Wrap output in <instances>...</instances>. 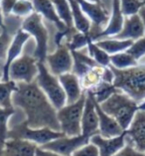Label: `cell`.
<instances>
[{"label": "cell", "instance_id": "3957f363", "mask_svg": "<svg viewBox=\"0 0 145 156\" xmlns=\"http://www.w3.org/2000/svg\"><path fill=\"white\" fill-rule=\"evenodd\" d=\"M138 102L121 90L114 93L108 100L100 104L102 110L113 117L123 130H126L131 124L135 113L138 112Z\"/></svg>", "mask_w": 145, "mask_h": 156}, {"label": "cell", "instance_id": "e575fe53", "mask_svg": "<svg viewBox=\"0 0 145 156\" xmlns=\"http://www.w3.org/2000/svg\"><path fill=\"white\" fill-rule=\"evenodd\" d=\"M71 156H100L98 148L90 141L86 145L80 147Z\"/></svg>", "mask_w": 145, "mask_h": 156}, {"label": "cell", "instance_id": "836d02e7", "mask_svg": "<svg viewBox=\"0 0 145 156\" xmlns=\"http://www.w3.org/2000/svg\"><path fill=\"white\" fill-rule=\"evenodd\" d=\"M12 41L10 34L7 30V27L2 29V32L0 33V63L4 64L6 59V54L8 47Z\"/></svg>", "mask_w": 145, "mask_h": 156}, {"label": "cell", "instance_id": "d6a6232c", "mask_svg": "<svg viewBox=\"0 0 145 156\" xmlns=\"http://www.w3.org/2000/svg\"><path fill=\"white\" fill-rule=\"evenodd\" d=\"M126 52L139 62L141 58L145 56V36L133 41L132 45Z\"/></svg>", "mask_w": 145, "mask_h": 156}, {"label": "cell", "instance_id": "7bdbcfd3", "mask_svg": "<svg viewBox=\"0 0 145 156\" xmlns=\"http://www.w3.org/2000/svg\"><path fill=\"white\" fill-rule=\"evenodd\" d=\"M2 76H3V73H2V70H0V80H2Z\"/></svg>", "mask_w": 145, "mask_h": 156}, {"label": "cell", "instance_id": "9a60e30c", "mask_svg": "<svg viewBox=\"0 0 145 156\" xmlns=\"http://www.w3.org/2000/svg\"><path fill=\"white\" fill-rule=\"evenodd\" d=\"M90 141L98 148L100 156H113L126 144V130L122 134L105 138L98 133L91 136Z\"/></svg>", "mask_w": 145, "mask_h": 156}, {"label": "cell", "instance_id": "f546056e", "mask_svg": "<svg viewBox=\"0 0 145 156\" xmlns=\"http://www.w3.org/2000/svg\"><path fill=\"white\" fill-rule=\"evenodd\" d=\"M91 40L94 41L91 31L90 33H81L77 31L69 38L67 45L71 51H78L83 47H87V43Z\"/></svg>", "mask_w": 145, "mask_h": 156}, {"label": "cell", "instance_id": "8992f818", "mask_svg": "<svg viewBox=\"0 0 145 156\" xmlns=\"http://www.w3.org/2000/svg\"><path fill=\"white\" fill-rule=\"evenodd\" d=\"M21 28L35 39L36 46L33 54L34 58L38 62L45 63L48 55L49 32L43 22V17L37 12H34L24 19Z\"/></svg>", "mask_w": 145, "mask_h": 156}, {"label": "cell", "instance_id": "83f0119b", "mask_svg": "<svg viewBox=\"0 0 145 156\" xmlns=\"http://www.w3.org/2000/svg\"><path fill=\"white\" fill-rule=\"evenodd\" d=\"M138 64V61L135 58H133L126 51L117 53V54L114 55H110V66L118 70L128 69V68L134 67Z\"/></svg>", "mask_w": 145, "mask_h": 156}, {"label": "cell", "instance_id": "60d3db41", "mask_svg": "<svg viewBox=\"0 0 145 156\" xmlns=\"http://www.w3.org/2000/svg\"><path fill=\"white\" fill-rule=\"evenodd\" d=\"M138 110H145V101L138 105Z\"/></svg>", "mask_w": 145, "mask_h": 156}, {"label": "cell", "instance_id": "ac0fdd59", "mask_svg": "<svg viewBox=\"0 0 145 156\" xmlns=\"http://www.w3.org/2000/svg\"><path fill=\"white\" fill-rule=\"evenodd\" d=\"M145 36V30L142 21L138 14L125 16L122 30L111 38H116L120 40H132L135 41L139 38Z\"/></svg>", "mask_w": 145, "mask_h": 156}, {"label": "cell", "instance_id": "2e32d148", "mask_svg": "<svg viewBox=\"0 0 145 156\" xmlns=\"http://www.w3.org/2000/svg\"><path fill=\"white\" fill-rule=\"evenodd\" d=\"M91 24H94L97 29L101 28L102 25L108 24L109 15L108 10L102 4V2H91L89 0H77Z\"/></svg>", "mask_w": 145, "mask_h": 156}, {"label": "cell", "instance_id": "4fadbf2b", "mask_svg": "<svg viewBox=\"0 0 145 156\" xmlns=\"http://www.w3.org/2000/svg\"><path fill=\"white\" fill-rule=\"evenodd\" d=\"M126 141L145 153V110H138L135 113L131 124L126 129Z\"/></svg>", "mask_w": 145, "mask_h": 156}, {"label": "cell", "instance_id": "4dcf8cb0", "mask_svg": "<svg viewBox=\"0 0 145 156\" xmlns=\"http://www.w3.org/2000/svg\"><path fill=\"white\" fill-rule=\"evenodd\" d=\"M35 12L34 5L31 0H17L12 10V14L17 17H28Z\"/></svg>", "mask_w": 145, "mask_h": 156}, {"label": "cell", "instance_id": "d4e9b609", "mask_svg": "<svg viewBox=\"0 0 145 156\" xmlns=\"http://www.w3.org/2000/svg\"><path fill=\"white\" fill-rule=\"evenodd\" d=\"M86 92L90 93L98 104H101V102H104V101L108 100V98L114 93L119 92V90L116 89L112 83L101 82V83H98L97 87H93V89L90 90H86Z\"/></svg>", "mask_w": 145, "mask_h": 156}, {"label": "cell", "instance_id": "b9f144b4", "mask_svg": "<svg viewBox=\"0 0 145 156\" xmlns=\"http://www.w3.org/2000/svg\"><path fill=\"white\" fill-rule=\"evenodd\" d=\"M89 1H91V2H101V0H89Z\"/></svg>", "mask_w": 145, "mask_h": 156}, {"label": "cell", "instance_id": "ba28073f", "mask_svg": "<svg viewBox=\"0 0 145 156\" xmlns=\"http://www.w3.org/2000/svg\"><path fill=\"white\" fill-rule=\"evenodd\" d=\"M38 61L34 56L21 55L11 64L9 79L16 83H32L38 76Z\"/></svg>", "mask_w": 145, "mask_h": 156}, {"label": "cell", "instance_id": "ffe728a7", "mask_svg": "<svg viewBox=\"0 0 145 156\" xmlns=\"http://www.w3.org/2000/svg\"><path fill=\"white\" fill-rule=\"evenodd\" d=\"M35 12L40 14L42 17L47 19L48 21L52 22L56 26L57 31H66V30H72L68 28L66 24L61 20L58 16L55 5L53 4L52 0H31Z\"/></svg>", "mask_w": 145, "mask_h": 156}, {"label": "cell", "instance_id": "7402d4cb", "mask_svg": "<svg viewBox=\"0 0 145 156\" xmlns=\"http://www.w3.org/2000/svg\"><path fill=\"white\" fill-rule=\"evenodd\" d=\"M72 8L74 27L78 32L90 33L91 31V22L89 17L83 13L77 0H69Z\"/></svg>", "mask_w": 145, "mask_h": 156}, {"label": "cell", "instance_id": "5b68a950", "mask_svg": "<svg viewBox=\"0 0 145 156\" xmlns=\"http://www.w3.org/2000/svg\"><path fill=\"white\" fill-rule=\"evenodd\" d=\"M87 98L86 92L77 101L64 105L57 110L61 131L67 136L82 134V116Z\"/></svg>", "mask_w": 145, "mask_h": 156}, {"label": "cell", "instance_id": "f1b7e54d", "mask_svg": "<svg viewBox=\"0 0 145 156\" xmlns=\"http://www.w3.org/2000/svg\"><path fill=\"white\" fill-rule=\"evenodd\" d=\"M87 52L89 55L93 58L97 64L101 65L104 67H109L110 66V55L108 54L104 50H102L95 44L94 41H90L87 43Z\"/></svg>", "mask_w": 145, "mask_h": 156}, {"label": "cell", "instance_id": "d6986e66", "mask_svg": "<svg viewBox=\"0 0 145 156\" xmlns=\"http://www.w3.org/2000/svg\"><path fill=\"white\" fill-rule=\"evenodd\" d=\"M67 97V105L77 101L85 93L81 85V81L77 75L72 72L58 76Z\"/></svg>", "mask_w": 145, "mask_h": 156}, {"label": "cell", "instance_id": "ee69618b", "mask_svg": "<svg viewBox=\"0 0 145 156\" xmlns=\"http://www.w3.org/2000/svg\"><path fill=\"white\" fill-rule=\"evenodd\" d=\"M142 1H143V2H144V4H145V0H142Z\"/></svg>", "mask_w": 145, "mask_h": 156}, {"label": "cell", "instance_id": "4316f807", "mask_svg": "<svg viewBox=\"0 0 145 156\" xmlns=\"http://www.w3.org/2000/svg\"><path fill=\"white\" fill-rule=\"evenodd\" d=\"M53 4L55 5V8L58 16L62 20L68 28L75 29L74 20H72V8L69 0H52Z\"/></svg>", "mask_w": 145, "mask_h": 156}, {"label": "cell", "instance_id": "5bb4252c", "mask_svg": "<svg viewBox=\"0 0 145 156\" xmlns=\"http://www.w3.org/2000/svg\"><path fill=\"white\" fill-rule=\"evenodd\" d=\"M87 98L83 106L82 116V134L86 136H94L98 134V115L95 109L94 98L90 94L87 93Z\"/></svg>", "mask_w": 145, "mask_h": 156}, {"label": "cell", "instance_id": "d590c367", "mask_svg": "<svg viewBox=\"0 0 145 156\" xmlns=\"http://www.w3.org/2000/svg\"><path fill=\"white\" fill-rule=\"evenodd\" d=\"M113 156H145V153L138 151L130 142L126 141V144L124 145V147L121 148Z\"/></svg>", "mask_w": 145, "mask_h": 156}, {"label": "cell", "instance_id": "7c38bea8", "mask_svg": "<svg viewBox=\"0 0 145 156\" xmlns=\"http://www.w3.org/2000/svg\"><path fill=\"white\" fill-rule=\"evenodd\" d=\"M111 15L109 16L108 22L106 24L105 28L97 34L91 32L94 42L101 39H104V38L114 37L122 30L125 16L120 8V1L119 0H111Z\"/></svg>", "mask_w": 145, "mask_h": 156}, {"label": "cell", "instance_id": "8fae6325", "mask_svg": "<svg viewBox=\"0 0 145 156\" xmlns=\"http://www.w3.org/2000/svg\"><path fill=\"white\" fill-rule=\"evenodd\" d=\"M29 34L24 31L22 28L18 29L16 34L14 35L12 38V41L8 47V50H7V54H6V59L5 62L2 66V81H9V69L11 64L16 59H18L19 57L22 54V50L24 48L25 44L27 43L28 40L30 39Z\"/></svg>", "mask_w": 145, "mask_h": 156}, {"label": "cell", "instance_id": "8d00e7d4", "mask_svg": "<svg viewBox=\"0 0 145 156\" xmlns=\"http://www.w3.org/2000/svg\"><path fill=\"white\" fill-rule=\"evenodd\" d=\"M17 0H1L0 1V8L3 15L8 16L9 14H12V10L14 8L15 4H16Z\"/></svg>", "mask_w": 145, "mask_h": 156}, {"label": "cell", "instance_id": "e0dca14e", "mask_svg": "<svg viewBox=\"0 0 145 156\" xmlns=\"http://www.w3.org/2000/svg\"><path fill=\"white\" fill-rule=\"evenodd\" d=\"M94 105L98 115V130H100V134L102 137L109 138L122 134L125 130H123V128L120 126L119 123L113 117H111L106 112H104L101 108L100 104L95 100H94Z\"/></svg>", "mask_w": 145, "mask_h": 156}, {"label": "cell", "instance_id": "44dd1931", "mask_svg": "<svg viewBox=\"0 0 145 156\" xmlns=\"http://www.w3.org/2000/svg\"><path fill=\"white\" fill-rule=\"evenodd\" d=\"M38 145L28 140L9 138L0 156H35Z\"/></svg>", "mask_w": 145, "mask_h": 156}, {"label": "cell", "instance_id": "74e56055", "mask_svg": "<svg viewBox=\"0 0 145 156\" xmlns=\"http://www.w3.org/2000/svg\"><path fill=\"white\" fill-rule=\"evenodd\" d=\"M35 156H63V155L58 154V153H56V152H53L50 150L43 149V148H41L40 146H38L36 149Z\"/></svg>", "mask_w": 145, "mask_h": 156}, {"label": "cell", "instance_id": "9c48e42d", "mask_svg": "<svg viewBox=\"0 0 145 156\" xmlns=\"http://www.w3.org/2000/svg\"><path fill=\"white\" fill-rule=\"evenodd\" d=\"M46 65H48L49 70L54 75L60 76L63 74L69 73L72 71V65H74V59H72V52L68 47L67 43H62L57 46V50L48 54L45 61Z\"/></svg>", "mask_w": 145, "mask_h": 156}, {"label": "cell", "instance_id": "1f68e13d", "mask_svg": "<svg viewBox=\"0 0 145 156\" xmlns=\"http://www.w3.org/2000/svg\"><path fill=\"white\" fill-rule=\"evenodd\" d=\"M120 8L124 16H131L138 13L139 9L144 5L142 0H119Z\"/></svg>", "mask_w": 145, "mask_h": 156}, {"label": "cell", "instance_id": "ab89813d", "mask_svg": "<svg viewBox=\"0 0 145 156\" xmlns=\"http://www.w3.org/2000/svg\"><path fill=\"white\" fill-rule=\"evenodd\" d=\"M6 26L4 24V15H3L2 11H1V8H0V28L3 29L5 28Z\"/></svg>", "mask_w": 145, "mask_h": 156}, {"label": "cell", "instance_id": "277c9868", "mask_svg": "<svg viewBox=\"0 0 145 156\" xmlns=\"http://www.w3.org/2000/svg\"><path fill=\"white\" fill-rule=\"evenodd\" d=\"M38 76L36 83L43 93L47 96L49 101L58 110L67 105V97L58 76H56L49 70L46 63L38 62Z\"/></svg>", "mask_w": 145, "mask_h": 156}, {"label": "cell", "instance_id": "f6af8a7d", "mask_svg": "<svg viewBox=\"0 0 145 156\" xmlns=\"http://www.w3.org/2000/svg\"><path fill=\"white\" fill-rule=\"evenodd\" d=\"M0 1H1V0H0Z\"/></svg>", "mask_w": 145, "mask_h": 156}, {"label": "cell", "instance_id": "cb8c5ba5", "mask_svg": "<svg viewBox=\"0 0 145 156\" xmlns=\"http://www.w3.org/2000/svg\"><path fill=\"white\" fill-rule=\"evenodd\" d=\"M18 89L17 83L9 80V81L0 82V108H14L13 105V94Z\"/></svg>", "mask_w": 145, "mask_h": 156}, {"label": "cell", "instance_id": "f35d334b", "mask_svg": "<svg viewBox=\"0 0 145 156\" xmlns=\"http://www.w3.org/2000/svg\"><path fill=\"white\" fill-rule=\"evenodd\" d=\"M137 14L139 15V17H140L141 21H142V23H143V26H144V30H145V4L139 9Z\"/></svg>", "mask_w": 145, "mask_h": 156}, {"label": "cell", "instance_id": "484cf974", "mask_svg": "<svg viewBox=\"0 0 145 156\" xmlns=\"http://www.w3.org/2000/svg\"><path fill=\"white\" fill-rule=\"evenodd\" d=\"M15 113V108H0V155H1L5 142L8 139V121L10 117Z\"/></svg>", "mask_w": 145, "mask_h": 156}, {"label": "cell", "instance_id": "52a82bcc", "mask_svg": "<svg viewBox=\"0 0 145 156\" xmlns=\"http://www.w3.org/2000/svg\"><path fill=\"white\" fill-rule=\"evenodd\" d=\"M65 134L62 131H56L49 127L42 128H32L27 124L24 120L21 123L9 129L8 139L9 138H17L28 140L30 142L35 143L38 146H42L44 144L52 141V140L62 137Z\"/></svg>", "mask_w": 145, "mask_h": 156}, {"label": "cell", "instance_id": "30bf717a", "mask_svg": "<svg viewBox=\"0 0 145 156\" xmlns=\"http://www.w3.org/2000/svg\"><path fill=\"white\" fill-rule=\"evenodd\" d=\"M90 137L83 134L76 136L64 135L62 137L52 140V141L40 146L46 150H50L63 156H71L80 147L86 145L90 142Z\"/></svg>", "mask_w": 145, "mask_h": 156}, {"label": "cell", "instance_id": "603a6c76", "mask_svg": "<svg viewBox=\"0 0 145 156\" xmlns=\"http://www.w3.org/2000/svg\"><path fill=\"white\" fill-rule=\"evenodd\" d=\"M132 43V40H120L116 38H104V39L95 41V44L109 55L127 51Z\"/></svg>", "mask_w": 145, "mask_h": 156}, {"label": "cell", "instance_id": "6da1fadb", "mask_svg": "<svg viewBox=\"0 0 145 156\" xmlns=\"http://www.w3.org/2000/svg\"><path fill=\"white\" fill-rule=\"evenodd\" d=\"M17 86L18 89L12 98L13 105L25 112V121L29 126L32 128L49 127L61 131L57 109L36 81L29 83H17Z\"/></svg>", "mask_w": 145, "mask_h": 156}, {"label": "cell", "instance_id": "7a4b0ae2", "mask_svg": "<svg viewBox=\"0 0 145 156\" xmlns=\"http://www.w3.org/2000/svg\"><path fill=\"white\" fill-rule=\"evenodd\" d=\"M113 72V85L138 104L145 101V64H138L124 70L109 66Z\"/></svg>", "mask_w": 145, "mask_h": 156}]
</instances>
